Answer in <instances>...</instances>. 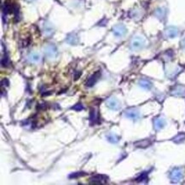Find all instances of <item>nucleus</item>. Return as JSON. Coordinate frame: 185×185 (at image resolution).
Wrapping results in <instances>:
<instances>
[{
	"label": "nucleus",
	"mask_w": 185,
	"mask_h": 185,
	"mask_svg": "<svg viewBox=\"0 0 185 185\" xmlns=\"http://www.w3.org/2000/svg\"><path fill=\"white\" fill-rule=\"evenodd\" d=\"M90 120H91V122L93 121V123L96 120V111H95L94 109H91V116H90Z\"/></svg>",
	"instance_id": "obj_7"
},
{
	"label": "nucleus",
	"mask_w": 185,
	"mask_h": 185,
	"mask_svg": "<svg viewBox=\"0 0 185 185\" xmlns=\"http://www.w3.org/2000/svg\"><path fill=\"white\" fill-rule=\"evenodd\" d=\"M98 77H99V73H96V74H94V75L91 76V77L89 78V79L87 80V82H86V85H87V86H89V87H91V86L94 85H95V83L96 82V80H97Z\"/></svg>",
	"instance_id": "obj_3"
},
{
	"label": "nucleus",
	"mask_w": 185,
	"mask_h": 185,
	"mask_svg": "<svg viewBox=\"0 0 185 185\" xmlns=\"http://www.w3.org/2000/svg\"><path fill=\"white\" fill-rule=\"evenodd\" d=\"M107 105L109 108L113 109V110H118L119 108H120V103H119V101L116 99V98H109L108 101H107Z\"/></svg>",
	"instance_id": "obj_1"
},
{
	"label": "nucleus",
	"mask_w": 185,
	"mask_h": 185,
	"mask_svg": "<svg viewBox=\"0 0 185 185\" xmlns=\"http://www.w3.org/2000/svg\"><path fill=\"white\" fill-rule=\"evenodd\" d=\"M46 54H47V56L49 57H51V58H53V57H56V55H57V51H56V49L54 48V47H48L47 48V50H46Z\"/></svg>",
	"instance_id": "obj_4"
},
{
	"label": "nucleus",
	"mask_w": 185,
	"mask_h": 185,
	"mask_svg": "<svg viewBox=\"0 0 185 185\" xmlns=\"http://www.w3.org/2000/svg\"><path fill=\"white\" fill-rule=\"evenodd\" d=\"M28 60L31 62H38L40 60V57L39 54H36V53H32L29 55L28 57Z\"/></svg>",
	"instance_id": "obj_5"
},
{
	"label": "nucleus",
	"mask_w": 185,
	"mask_h": 185,
	"mask_svg": "<svg viewBox=\"0 0 185 185\" xmlns=\"http://www.w3.org/2000/svg\"><path fill=\"white\" fill-rule=\"evenodd\" d=\"M72 109H74V110H76V111H79V110H82V109H83V106H82L81 104H77V105H75L74 107H73Z\"/></svg>",
	"instance_id": "obj_8"
},
{
	"label": "nucleus",
	"mask_w": 185,
	"mask_h": 185,
	"mask_svg": "<svg viewBox=\"0 0 185 185\" xmlns=\"http://www.w3.org/2000/svg\"><path fill=\"white\" fill-rule=\"evenodd\" d=\"M108 180V178H106L105 176H102V175H96L93 178H91V182L93 183V184H104L106 183Z\"/></svg>",
	"instance_id": "obj_2"
},
{
	"label": "nucleus",
	"mask_w": 185,
	"mask_h": 185,
	"mask_svg": "<svg viewBox=\"0 0 185 185\" xmlns=\"http://www.w3.org/2000/svg\"><path fill=\"white\" fill-rule=\"evenodd\" d=\"M106 138L108 139V141H109L110 142H118V137L116 136V135L113 134V133H110V134H108L106 136Z\"/></svg>",
	"instance_id": "obj_6"
}]
</instances>
